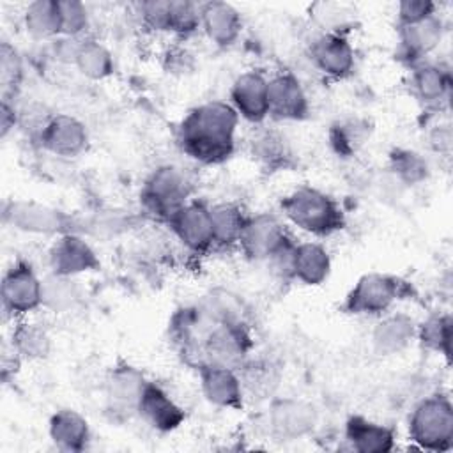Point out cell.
I'll return each instance as SVG.
<instances>
[{"label": "cell", "mask_w": 453, "mask_h": 453, "mask_svg": "<svg viewBox=\"0 0 453 453\" xmlns=\"http://www.w3.org/2000/svg\"><path fill=\"white\" fill-rule=\"evenodd\" d=\"M317 419L315 405L301 398H276L267 409L269 432L281 441H294L311 434Z\"/></svg>", "instance_id": "5bb4252c"}, {"label": "cell", "mask_w": 453, "mask_h": 453, "mask_svg": "<svg viewBox=\"0 0 453 453\" xmlns=\"http://www.w3.org/2000/svg\"><path fill=\"white\" fill-rule=\"evenodd\" d=\"M191 179L177 165H159L140 188L142 209L161 221H168L182 205L191 200Z\"/></svg>", "instance_id": "277c9868"}, {"label": "cell", "mask_w": 453, "mask_h": 453, "mask_svg": "<svg viewBox=\"0 0 453 453\" xmlns=\"http://www.w3.org/2000/svg\"><path fill=\"white\" fill-rule=\"evenodd\" d=\"M239 120L228 101H205L182 117L177 127V143L195 163L219 165L235 150Z\"/></svg>", "instance_id": "6da1fadb"}, {"label": "cell", "mask_w": 453, "mask_h": 453, "mask_svg": "<svg viewBox=\"0 0 453 453\" xmlns=\"http://www.w3.org/2000/svg\"><path fill=\"white\" fill-rule=\"evenodd\" d=\"M11 347L18 359H44L51 350V336L41 324L19 319L12 327Z\"/></svg>", "instance_id": "4dcf8cb0"}, {"label": "cell", "mask_w": 453, "mask_h": 453, "mask_svg": "<svg viewBox=\"0 0 453 453\" xmlns=\"http://www.w3.org/2000/svg\"><path fill=\"white\" fill-rule=\"evenodd\" d=\"M2 308L12 319H25L42 308V278L27 260H14L2 276Z\"/></svg>", "instance_id": "ba28073f"}, {"label": "cell", "mask_w": 453, "mask_h": 453, "mask_svg": "<svg viewBox=\"0 0 453 453\" xmlns=\"http://www.w3.org/2000/svg\"><path fill=\"white\" fill-rule=\"evenodd\" d=\"M444 32L446 25L439 14L412 25L398 27L396 55L409 65L423 62L441 46Z\"/></svg>", "instance_id": "ac0fdd59"}, {"label": "cell", "mask_w": 453, "mask_h": 453, "mask_svg": "<svg viewBox=\"0 0 453 453\" xmlns=\"http://www.w3.org/2000/svg\"><path fill=\"white\" fill-rule=\"evenodd\" d=\"M196 373L200 391L211 405L228 411H237L242 407L246 395L237 368L207 363L198 366Z\"/></svg>", "instance_id": "2e32d148"}, {"label": "cell", "mask_w": 453, "mask_h": 453, "mask_svg": "<svg viewBox=\"0 0 453 453\" xmlns=\"http://www.w3.org/2000/svg\"><path fill=\"white\" fill-rule=\"evenodd\" d=\"M389 168L403 184L409 186L426 180L430 173L426 159L419 152L411 149L393 150L389 156Z\"/></svg>", "instance_id": "e575fe53"}, {"label": "cell", "mask_w": 453, "mask_h": 453, "mask_svg": "<svg viewBox=\"0 0 453 453\" xmlns=\"http://www.w3.org/2000/svg\"><path fill=\"white\" fill-rule=\"evenodd\" d=\"M142 23L157 34H168L170 25V0H150L138 4Z\"/></svg>", "instance_id": "f35d334b"}, {"label": "cell", "mask_w": 453, "mask_h": 453, "mask_svg": "<svg viewBox=\"0 0 453 453\" xmlns=\"http://www.w3.org/2000/svg\"><path fill=\"white\" fill-rule=\"evenodd\" d=\"M411 92L412 96L430 110H441L448 106L451 97V73L446 65L423 60L411 65Z\"/></svg>", "instance_id": "ffe728a7"}, {"label": "cell", "mask_w": 453, "mask_h": 453, "mask_svg": "<svg viewBox=\"0 0 453 453\" xmlns=\"http://www.w3.org/2000/svg\"><path fill=\"white\" fill-rule=\"evenodd\" d=\"M81 287L76 278L50 273L42 278V308L62 315L74 311L81 303Z\"/></svg>", "instance_id": "f1b7e54d"}, {"label": "cell", "mask_w": 453, "mask_h": 453, "mask_svg": "<svg viewBox=\"0 0 453 453\" xmlns=\"http://www.w3.org/2000/svg\"><path fill=\"white\" fill-rule=\"evenodd\" d=\"M331 267V255L322 242L296 241L290 257V280L306 287H319L329 278Z\"/></svg>", "instance_id": "cb8c5ba5"}, {"label": "cell", "mask_w": 453, "mask_h": 453, "mask_svg": "<svg viewBox=\"0 0 453 453\" xmlns=\"http://www.w3.org/2000/svg\"><path fill=\"white\" fill-rule=\"evenodd\" d=\"M451 142H453L451 126L448 122L446 124L439 122L428 133V143L439 154H448L451 150Z\"/></svg>", "instance_id": "b9f144b4"}, {"label": "cell", "mask_w": 453, "mask_h": 453, "mask_svg": "<svg viewBox=\"0 0 453 453\" xmlns=\"http://www.w3.org/2000/svg\"><path fill=\"white\" fill-rule=\"evenodd\" d=\"M311 65L331 80H343L356 67V51L352 42L340 30H326L319 34L308 48Z\"/></svg>", "instance_id": "8fae6325"}, {"label": "cell", "mask_w": 453, "mask_h": 453, "mask_svg": "<svg viewBox=\"0 0 453 453\" xmlns=\"http://www.w3.org/2000/svg\"><path fill=\"white\" fill-rule=\"evenodd\" d=\"M73 65L81 76L92 81H103L115 71L111 51L101 41L88 35L78 39L73 55Z\"/></svg>", "instance_id": "4316f807"}, {"label": "cell", "mask_w": 453, "mask_h": 453, "mask_svg": "<svg viewBox=\"0 0 453 453\" xmlns=\"http://www.w3.org/2000/svg\"><path fill=\"white\" fill-rule=\"evenodd\" d=\"M48 265L50 273L78 278L80 274L97 271L101 260L83 234L69 232L55 237L48 251Z\"/></svg>", "instance_id": "4fadbf2b"}, {"label": "cell", "mask_w": 453, "mask_h": 453, "mask_svg": "<svg viewBox=\"0 0 453 453\" xmlns=\"http://www.w3.org/2000/svg\"><path fill=\"white\" fill-rule=\"evenodd\" d=\"M407 435L419 449L442 453L453 448V405L449 396L434 393L421 398L407 419Z\"/></svg>", "instance_id": "3957f363"}, {"label": "cell", "mask_w": 453, "mask_h": 453, "mask_svg": "<svg viewBox=\"0 0 453 453\" xmlns=\"http://www.w3.org/2000/svg\"><path fill=\"white\" fill-rule=\"evenodd\" d=\"M172 235L179 244L193 255H205L214 250V228L211 218V205L191 198L168 221Z\"/></svg>", "instance_id": "30bf717a"}, {"label": "cell", "mask_w": 453, "mask_h": 453, "mask_svg": "<svg viewBox=\"0 0 453 453\" xmlns=\"http://www.w3.org/2000/svg\"><path fill=\"white\" fill-rule=\"evenodd\" d=\"M200 30V4L188 0H170L168 34L189 37Z\"/></svg>", "instance_id": "8d00e7d4"}, {"label": "cell", "mask_w": 453, "mask_h": 453, "mask_svg": "<svg viewBox=\"0 0 453 453\" xmlns=\"http://www.w3.org/2000/svg\"><path fill=\"white\" fill-rule=\"evenodd\" d=\"M269 117L276 120H303L310 113V99L301 80L292 71H280L267 81Z\"/></svg>", "instance_id": "e0dca14e"}, {"label": "cell", "mask_w": 453, "mask_h": 453, "mask_svg": "<svg viewBox=\"0 0 453 453\" xmlns=\"http://www.w3.org/2000/svg\"><path fill=\"white\" fill-rule=\"evenodd\" d=\"M451 331H453L451 315L446 311L444 313L435 311L416 324V340L421 343L423 349L449 359Z\"/></svg>", "instance_id": "1f68e13d"}, {"label": "cell", "mask_w": 453, "mask_h": 453, "mask_svg": "<svg viewBox=\"0 0 453 453\" xmlns=\"http://www.w3.org/2000/svg\"><path fill=\"white\" fill-rule=\"evenodd\" d=\"M200 30L214 46L230 48L242 32V16L239 9L228 2H202Z\"/></svg>", "instance_id": "7402d4cb"}, {"label": "cell", "mask_w": 453, "mask_h": 453, "mask_svg": "<svg viewBox=\"0 0 453 453\" xmlns=\"http://www.w3.org/2000/svg\"><path fill=\"white\" fill-rule=\"evenodd\" d=\"M4 223L30 235L58 237L78 232V219L53 205L37 200H11L2 209Z\"/></svg>", "instance_id": "52a82bcc"}, {"label": "cell", "mask_w": 453, "mask_h": 453, "mask_svg": "<svg viewBox=\"0 0 453 453\" xmlns=\"http://www.w3.org/2000/svg\"><path fill=\"white\" fill-rule=\"evenodd\" d=\"M251 331L248 322H212L196 349L193 366L225 365L239 368L251 356Z\"/></svg>", "instance_id": "8992f818"}, {"label": "cell", "mask_w": 453, "mask_h": 453, "mask_svg": "<svg viewBox=\"0 0 453 453\" xmlns=\"http://www.w3.org/2000/svg\"><path fill=\"white\" fill-rule=\"evenodd\" d=\"M416 320L403 311H388L379 317L372 329V349L379 356L403 352L416 340Z\"/></svg>", "instance_id": "603a6c76"}, {"label": "cell", "mask_w": 453, "mask_h": 453, "mask_svg": "<svg viewBox=\"0 0 453 453\" xmlns=\"http://www.w3.org/2000/svg\"><path fill=\"white\" fill-rule=\"evenodd\" d=\"M60 21H62V37L81 39L88 28V9L83 2L78 0H58Z\"/></svg>", "instance_id": "74e56055"}, {"label": "cell", "mask_w": 453, "mask_h": 453, "mask_svg": "<svg viewBox=\"0 0 453 453\" xmlns=\"http://www.w3.org/2000/svg\"><path fill=\"white\" fill-rule=\"evenodd\" d=\"M18 119H19V113L14 108V101L2 99V106H0V133H2V138H5L11 129H14V126L18 124Z\"/></svg>", "instance_id": "7bdbcfd3"}, {"label": "cell", "mask_w": 453, "mask_h": 453, "mask_svg": "<svg viewBox=\"0 0 453 453\" xmlns=\"http://www.w3.org/2000/svg\"><path fill=\"white\" fill-rule=\"evenodd\" d=\"M409 294V283L388 273H366L357 278L343 299V311L356 317H380Z\"/></svg>", "instance_id": "5b68a950"}, {"label": "cell", "mask_w": 453, "mask_h": 453, "mask_svg": "<svg viewBox=\"0 0 453 453\" xmlns=\"http://www.w3.org/2000/svg\"><path fill=\"white\" fill-rule=\"evenodd\" d=\"M269 78L258 69H248L235 76L230 85L228 103L239 119L250 124H262L269 117Z\"/></svg>", "instance_id": "9a60e30c"}, {"label": "cell", "mask_w": 453, "mask_h": 453, "mask_svg": "<svg viewBox=\"0 0 453 453\" xmlns=\"http://www.w3.org/2000/svg\"><path fill=\"white\" fill-rule=\"evenodd\" d=\"M214 228V248L228 250L239 244L248 214L235 202H218L211 205Z\"/></svg>", "instance_id": "f546056e"}, {"label": "cell", "mask_w": 453, "mask_h": 453, "mask_svg": "<svg viewBox=\"0 0 453 453\" xmlns=\"http://www.w3.org/2000/svg\"><path fill=\"white\" fill-rule=\"evenodd\" d=\"M136 414L156 432L168 434L186 421V411L157 382L147 380L140 396Z\"/></svg>", "instance_id": "d6986e66"}, {"label": "cell", "mask_w": 453, "mask_h": 453, "mask_svg": "<svg viewBox=\"0 0 453 453\" xmlns=\"http://www.w3.org/2000/svg\"><path fill=\"white\" fill-rule=\"evenodd\" d=\"M283 221L299 232L324 239L345 226V212L329 193L303 184L287 193L280 202Z\"/></svg>", "instance_id": "7a4b0ae2"}, {"label": "cell", "mask_w": 453, "mask_h": 453, "mask_svg": "<svg viewBox=\"0 0 453 453\" xmlns=\"http://www.w3.org/2000/svg\"><path fill=\"white\" fill-rule=\"evenodd\" d=\"M253 156L267 168L285 166L290 159L287 140L276 131H264L253 140Z\"/></svg>", "instance_id": "d590c367"}, {"label": "cell", "mask_w": 453, "mask_h": 453, "mask_svg": "<svg viewBox=\"0 0 453 453\" xmlns=\"http://www.w3.org/2000/svg\"><path fill=\"white\" fill-rule=\"evenodd\" d=\"M39 145L58 157H76L87 150V126L71 113H55L48 117L37 131Z\"/></svg>", "instance_id": "7c38bea8"}, {"label": "cell", "mask_w": 453, "mask_h": 453, "mask_svg": "<svg viewBox=\"0 0 453 453\" xmlns=\"http://www.w3.org/2000/svg\"><path fill=\"white\" fill-rule=\"evenodd\" d=\"M437 14V4L432 0H403L396 5V27L412 25Z\"/></svg>", "instance_id": "ab89813d"}, {"label": "cell", "mask_w": 453, "mask_h": 453, "mask_svg": "<svg viewBox=\"0 0 453 453\" xmlns=\"http://www.w3.org/2000/svg\"><path fill=\"white\" fill-rule=\"evenodd\" d=\"M147 380L145 373L131 363L111 366L104 377V396L110 409L117 412H136Z\"/></svg>", "instance_id": "44dd1931"}, {"label": "cell", "mask_w": 453, "mask_h": 453, "mask_svg": "<svg viewBox=\"0 0 453 453\" xmlns=\"http://www.w3.org/2000/svg\"><path fill=\"white\" fill-rule=\"evenodd\" d=\"M329 140L338 154H352L361 140V129L352 122H338L329 131Z\"/></svg>", "instance_id": "60d3db41"}, {"label": "cell", "mask_w": 453, "mask_h": 453, "mask_svg": "<svg viewBox=\"0 0 453 453\" xmlns=\"http://www.w3.org/2000/svg\"><path fill=\"white\" fill-rule=\"evenodd\" d=\"M239 375L242 380L244 395H260V398H265L273 386L278 384V368L267 361V359H253L248 357L239 368Z\"/></svg>", "instance_id": "d6a6232c"}, {"label": "cell", "mask_w": 453, "mask_h": 453, "mask_svg": "<svg viewBox=\"0 0 453 453\" xmlns=\"http://www.w3.org/2000/svg\"><path fill=\"white\" fill-rule=\"evenodd\" d=\"M292 237L287 232V223L273 212L248 214L237 248L253 262H269L278 255Z\"/></svg>", "instance_id": "9c48e42d"}, {"label": "cell", "mask_w": 453, "mask_h": 453, "mask_svg": "<svg viewBox=\"0 0 453 453\" xmlns=\"http://www.w3.org/2000/svg\"><path fill=\"white\" fill-rule=\"evenodd\" d=\"M48 435L57 449L80 453L90 442V425L78 411L58 409L48 421Z\"/></svg>", "instance_id": "484cf974"}, {"label": "cell", "mask_w": 453, "mask_h": 453, "mask_svg": "<svg viewBox=\"0 0 453 453\" xmlns=\"http://www.w3.org/2000/svg\"><path fill=\"white\" fill-rule=\"evenodd\" d=\"M25 76L23 58L19 51L7 41H2L0 46V85H2V99L14 101L21 81Z\"/></svg>", "instance_id": "836d02e7"}, {"label": "cell", "mask_w": 453, "mask_h": 453, "mask_svg": "<svg viewBox=\"0 0 453 453\" xmlns=\"http://www.w3.org/2000/svg\"><path fill=\"white\" fill-rule=\"evenodd\" d=\"M343 435L349 448L357 453H389L396 446V434L391 426L359 414L345 421Z\"/></svg>", "instance_id": "d4e9b609"}, {"label": "cell", "mask_w": 453, "mask_h": 453, "mask_svg": "<svg viewBox=\"0 0 453 453\" xmlns=\"http://www.w3.org/2000/svg\"><path fill=\"white\" fill-rule=\"evenodd\" d=\"M25 32L35 41H55L62 37L58 0H35L23 11Z\"/></svg>", "instance_id": "83f0119b"}]
</instances>
